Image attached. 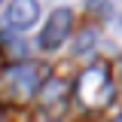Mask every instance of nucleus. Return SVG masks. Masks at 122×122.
<instances>
[{"mask_svg": "<svg viewBox=\"0 0 122 122\" xmlns=\"http://www.w3.org/2000/svg\"><path fill=\"white\" fill-rule=\"evenodd\" d=\"M76 98L82 107H104L110 98H113V82H110V73H107V64H92L82 70L79 82H76Z\"/></svg>", "mask_w": 122, "mask_h": 122, "instance_id": "f257e3e1", "label": "nucleus"}, {"mask_svg": "<svg viewBox=\"0 0 122 122\" xmlns=\"http://www.w3.org/2000/svg\"><path fill=\"white\" fill-rule=\"evenodd\" d=\"M70 25H73V12L70 9H55V12L49 15V21L43 25V30H40V49L43 52H55V49H61V43L70 37Z\"/></svg>", "mask_w": 122, "mask_h": 122, "instance_id": "f03ea898", "label": "nucleus"}, {"mask_svg": "<svg viewBox=\"0 0 122 122\" xmlns=\"http://www.w3.org/2000/svg\"><path fill=\"white\" fill-rule=\"evenodd\" d=\"M40 18V0H9L6 3V25L15 30H28Z\"/></svg>", "mask_w": 122, "mask_h": 122, "instance_id": "7ed1b4c3", "label": "nucleus"}, {"mask_svg": "<svg viewBox=\"0 0 122 122\" xmlns=\"http://www.w3.org/2000/svg\"><path fill=\"white\" fill-rule=\"evenodd\" d=\"M6 82H9V89L15 92V98L25 101V98H30L34 89H37V67H34V64H18V67H12V70L6 73Z\"/></svg>", "mask_w": 122, "mask_h": 122, "instance_id": "20e7f679", "label": "nucleus"}, {"mask_svg": "<svg viewBox=\"0 0 122 122\" xmlns=\"http://www.w3.org/2000/svg\"><path fill=\"white\" fill-rule=\"evenodd\" d=\"M92 43H95V30H82L79 37H76V43H73V52L76 55H82V52H89Z\"/></svg>", "mask_w": 122, "mask_h": 122, "instance_id": "39448f33", "label": "nucleus"}, {"mask_svg": "<svg viewBox=\"0 0 122 122\" xmlns=\"http://www.w3.org/2000/svg\"><path fill=\"white\" fill-rule=\"evenodd\" d=\"M113 122H122V116H116V119H113Z\"/></svg>", "mask_w": 122, "mask_h": 122, "instance_id": "423d86ee", "label": "nucleus"}, {"mask_svg": "<svg viewBox=\"0 0 122 122\" xmlns=\"http://www.w3.org/2000/svg\"><path fill=\"white\" fill-rule=\"evenodd\" d=\"M0 3H3V0H0Z\"/></svg>", "mask_w": 122, "mask_h": 122, "instance_id": "0eeeda50", "label": "nucleus"}]
</instances>
